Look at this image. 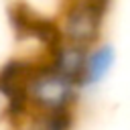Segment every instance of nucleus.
<instances>
[{
    "label": "nucleus",
    "instance_id": "obj_4",
    "mask_svg": "<svg viewBox=\"0 0 130 130\" xmlns=\"http://www.w3.org/2000/svg\"><path fill=\"white\" fill-rule=\"evenodd\" d=\"M116 65V49L112 43H100L93 47L87 55L85 71L81 77V91H91L95 89L114 69Z\"/></svg>",
    "mask_w": 130,
    "mask_h": 130
},
{
    "label": "nucleus",
    "instance_id": "obj_1",
    "mask_svg": "<svg viewBox=\"0 0 130 130\" xmlns=\"http://www.w3.org/2000/svg\"><path fill=\"white\" fill-rule=\"evenodd\" d=\"M81 93L79 83L61 75L47 59L30 65L22 85L28 112L39 114H75Z\"/></svg>",
    "mask_w": 130,
    "mask_h": 130
},
{
    "label": "nucleus",
    "instance_id": "obj_3",
    "mask_svg": "<svg viewBox=\"0 0 130 130\" xmlns=\"http://www.w3.org/2000/svg\"><path fill=\"white\" fill-rule=\"evenodd\" d=\"M87 55L89 51L83 49V47H75V45H67V43H57L49 55H47V61L65 77L73 79L75 83H79L81 87V77H83V71H85V63H87Z\"/></svg>",
    "mask_w": 130,
    "mask_h": 130
},
{
    "label": "nucleus",
    "instance_id": "obj_2",
    "mask_svg": "<svg viewBox=\"0 0 130 130\" xmlns=\"http://www.w3.org/2000/svg\"><path fill=\"white\" fill-rule=\"evenodd\" d=\"M108 8L87 2H67L57 20V35L61 43L83 47L91 51L100 45L102 28Z\"/></svg>",
    "mask_w": 130,
    "mask_h": 130
},
{
    "label": "nucleus",
    "instance_id": "obj_5",
    "mask_svg": "<svg viewBox=\"0 0 130 130\" xmlns=\"http://www.w3.org/2000/svg\"><path fill=\"white\" fill-rule=\"evenodd\" d=\"M67 2H87V4L102 6V8H108V4H110V0H67Z\"/></svg>",
    "mask_w": 130,
    "mask_h": 130
}]
</instances>
